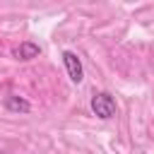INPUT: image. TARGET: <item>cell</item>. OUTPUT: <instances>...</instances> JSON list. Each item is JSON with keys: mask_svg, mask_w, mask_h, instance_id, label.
<instances>
[{"mask_svg": "<svg viewBox=\"0 0 154 154\" xmlns=\"http://www.w3.org/2000/svg\"><path fill=\"white\" fill-rule=\"evenodd\" d=\"M91 111L96 118L101 120H111L116 116V99L108 94V91H99L91 96Z\"/></svg>", "mask_w": 154, "mask_h": 154, "instance_id": "6da1fadb", "label": "cell"}, {"mask_svg": "<svg viewBox=\"0 0 154 154\" xmlns=\"http://www.w3.org/2000/svg\"><path fill=\"white\" fill-rule=\"evenodd\" d=\"M63 63H65L67 77H70L75 84H79V82L84 79V67H82V60L77 58V53H72V51H63Z\"/></svg>", "mask_w": 154, "mask_h": 154, "instance_id": "7a4b0ae2", "label": "cell"}, {"mask_svg": "<svg viewBox=\"0 0 154 154\" xmlns=\"http://www.w3.org/2000/svg\"><path fill=\"white\" fill-rule=\"evenodd\" d=\"M38 53H41V48L34 41H22L14 48V58L17 60H34V58H38Z\"/></svg>", "mask_w": 154, "mask_h": 154, "instance_id": "277c9868", "label": "cell"}, {"mask_svg": "<svg viewBox=\"0 0 154 154\" xmlns=\"http://www.w3.org/2000/svg\"><path fill=\"white\" fill-rule=\"evenodd\" d=\"M2 103H5V108L12 111V113H29V111H31V103H29L24 96H17V94H7V96L2 99Z\"/></svg>", "mask_w": 154, "mask_h": 154, "instance_id": "3957f363", "label": "cell"}]
</instances>
